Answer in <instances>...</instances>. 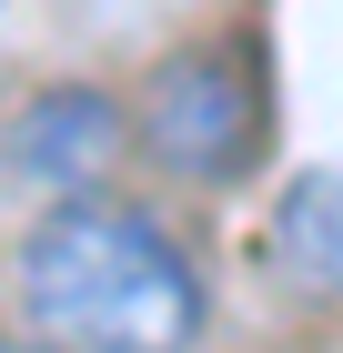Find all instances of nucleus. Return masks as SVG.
Here are the masks:
<instances>
[{
	"label": "nucleus",
	"mask_w": 343,
	"mask_h": 353,
	"mask_svg": "<svg viewBox=\"0 0 343 353\" xmlns=\"http://www.w3.org/2000/svg\"><path fill=\"white\" fill-rule=\"evenodd\" d=\"M21 323L41 343H121V353H172L202 333V272L192 252L132 202L71 192L51 222L21 243Z\"/></svg>",
	"instance_id": "1"
},
{
	"label": "nucleus",
	"mask_w": 343,
	"mask_h": 353,
	"mask_svg": "<svg viewBox=\"0 0 343 353\" xmlns=\"http://www.w3.org/2000/svg\"><path fill=\"white\" fill-rule=\"evenodd\" d=\"M273 263H283L303 293L343 303V172H303V182L273 202Z\"/></svg>",
	"instance_id": "4"
},
{
	"label": "nucleus",
	"mask_w": 343,
	"mask_h": 353,
	"mask_svg": "<svg viewBox=\"0 0 343 353\" xmlns=\"http://www.w3.org/2000/svg\"><path fill=\"white\" fill-rule=\"evenodd\" d=\"M121 141H132V121H121V101L111 91H41V101L10 111V132H0V162H10V182L30 192H91L111 182V162H121Z\"/></svg>",
	"instance_id": "3"
},
{
	"label": "nucleus",
	"mask_w": 343,
	"mask_h": 353,
	"mask_svg": "<svg viewBox=\"0 0 343 353\" xmlns=\"http://www.w3.org/2000/svg\"><path fill=\"white\" fill-rule=\"evenodd\" d=\"M141 152L161 172H182V182H233L253 162V141H263V81H253V61L202 41V51H172L141 81Z\"/></svg>",
	"instance_id": "2"
}]
</instances>
